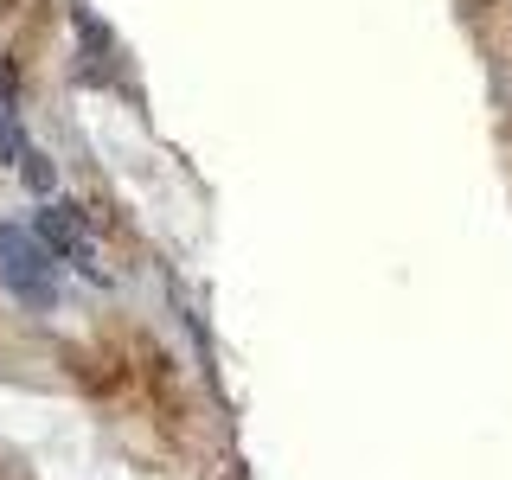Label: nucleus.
<instances>
[{
	"label": "nucleus",
	"instance_id": "f257e3e1",
	"mask_svg": "<svg viewBox=\"0 0 512 480\" xmlns=\"http://www.w3.org/2000/svg\"><path fill=\"white\" fill-rule=\"evenodd\" d=\"M0 288L20 308H39V314L58 301V256L20 224H0Z\"/></svg>",
	"mask_w": 512,
	"mask_h": 480
},
{
	"label": "nucleus",
	"instance_id": "f03ea898",
	"mask_svg": "<svg viewBox=\"0 0 512 480\" xmlns=\"http://www.w3.org/2000/svg\"><path fill=\"white\" fill-rule=\"evenodd\" d=\"M26 154H32V141H26V128H20V103H13V77L0 71V160H7V167H20Z\"/></svg>",
	"mask_w": 512,
	"mask_h": 480
},
{
	"label": "nucleus",
	"instance_id": "7ed1b4c3",
	"mask_svg": "<svg viewBox=\"0 0 512 480\" xmlns=\"http://www.w3.org/2000/svg\"><path fill=\"white\" fill-rule=\"evenodd\" d=\"M20 180H26L32 192H52V186H58V173H52V160H45L39 148H32V154L20 160Z\"/></svg>",
	"mask_w": 512,
	"mask_h": 480
}]
</instances>
